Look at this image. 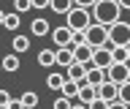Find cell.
<instances>
[{"label":"cell","instance_id":"obj_1","mask_svg":"<svg viewBox=\"0 0 130 109\" xmlns=\"http://www.w3.org/2000/svg\"><path fill=\"white\" fill-rule=\"evenodd\" d=\"M89 14H92V22L95 25H103V27H111L114 22H119V3L117 0H98L95 6L89 8Z\"/></svg>","mask_w":130,"mask_h":109},{"label":"cell","instance_id":"obj_2","mask_svg":"<svg viewBox=\"0 0 130 109\" xmlns=\"http://www.w3.org/2000/svg\"><path fill=\"white\" fill-rule=\"evenodd\" d=\"M89 25H92V14H89V8L73 6V8L65 14V27H71L73 33H84Z\"/></svg>","mask_w":130,"mask_h":109},{"label":"cell","instance_id":"obj_3","mask_svg":"<svg viewBox=\"0 0 130 109\" xmlns=\"http://www.w3.org/2000/svg\"><path fill=\"white\" fill-rule=\"evenodd\" d=\"M84 44H89L92 49H98V46H108V27L92 22V25L84 30Z\"/></svg>","mask_w":130,"mask_h":109},{"label":"cell","instance_id":"obj_4","mask_svg":"<svg viewBox=\"0 0 130 109\" xmlns=\"http://www.w3.org/2000/svg\"><path fill=\"white\" fill-rule=\"evenodd\" d=\"M127 44H130V25L119 19L108 27V46H127Z\"/></svg>","mask_w":130,"mask_h":109},{"label":"cell","instance_id":"obj_5","mask_svg":"<svg viewBox=\"0 0 130 109\" xmlns=\"http://www.w3.org/2000/svg\"><path fill=\"white\" fill-rule=\"evenodd\" d=\"M106 76H108V82H114V84L130 82V63H111V66L106 68Z\"/></svg>","mask_w":130,"mask_h":109},{"label":"cell","instance_id":"obj_6","mask_svg":"<svg viewBox=\"0 0 130 109\" xmlns=\"http://www.w3.org/2000/svg\"><path fill=\"white\" fill-rule=\"evenodd\" d=\"M98 98L106 101V104H114V101L119 98V84H114V82H108V79H106V82L98 87Z\"/></svg>","mask_w":130,"mask_h":109},{"label":"cell","instance_id":"obj_7","mask_svg":"<svg viewBox=\"0 0 130 109\" xmlns=\"http://www.w3.org/2000/svg\"><path fill=\"white\" fill-rule=\"evenodd\" d=\"M114 63V57H111V49L108 46H98V49H92V66H98V68H108Z\"/></svg>","mask_w":130,"mask_h":109},{"label":"cell","instance_id":"obj_8","mask_svg":"<svg viewBox=\"0 0 130 109\" xmlns=\"http://www.w3.org/2000/svg\"><path fill=\"white\" fill-rule=\"evenodd\" d=\"M71 52H73V63H81V66L92 63V46L89 44H76V46H71Z\"/></svg>","mask_w":130,"mask_h":109},{"label":"cell","instance_id":"obj_9","mask_svg":"<svg viewBox=\"0 0 130 109\" xmlns=\"http://www.w3.org/2000/svg\"><path fill=\"white\" fill-rule=\"evenodd\" d=\"M49 35H52V41H54L57 46H71V41H73V30H71V27H65V25L54 27Z\"/></svg>","mask_w":130,"mask_h":109},{"label":"cell","instance_id":"obj_10","mask_svg":"<svg viewBox=\"0 0 130 109\" xmlns=\"http://www.w3.org/2000/svg\"><path fill=\"white\" fill-rule=\"evenodd\" d=\"M106 79H108V76H106V71H103V68L92 66V63L87 66V76H84V82H87V84H92V87H100Z\"/></svg>","mask_w":130,"mask_h":109},{"label":"cell","instance_id":"obj_11","mask_svg":"<svg viewBox=\"0 0 130 109\" xmlns=\"http://www.w3.org/2000/svg\"><path fill=\"white\" fill-rule=\"evenodd\" d=\"M95 98H98V87H92V84H87V82H81V84H79V95H76V101H79V104H84V106H89Z\"/></svg>","mask_w":130,"mask_h":109},{"label":"cell","instance_id":"obj_12","mask_svg":"<svg viewBox=\"0 0 130 109\" xmlns=\"http://www.w3.org/2000/svg\"><path fill=\"white\" fill-rule=\"evenodd\" d=\"M84 76H87V66H81V63H71V66L65 68V79H71L76 84L84 82Z\"/></svg>","mask_w":130,"mask_h":109},{"label":"cell","instance_id":"obj_13","mask_svg":"<svg viewBox=\"0 0 130 109\" xmlns=\"http://www.w3.org/2000/svg\"><path fill=\"white\" fill-rule=\"evenodd\" d=\"M52 33V25H49V19L38 17V19H32L30 22V35H35V38H43V35Z\"/></svg>","mask_w":130,"mask_h":109},{"label":"cell","instance_id":"obj_14","mask_svg":"<svg viewBox=\"0 0 130 109\" xmlns=\"http://www.w3.org/2000/svg\"><path fill=\"white\" fill-rule=\"evenodd\" d=\"M73 63V52L71 46H54V66H71Z\"/></svg>","mask_w":130,"mask_h":109},{"label":"cell","instance_id":"obj_15","mask_svg":"<svg viewBox=\"0 0 130 109\" xmlns=\"http://www.w3.org/2000/svg\"><path fill=\"white\" fill-rule=\"evenodd\" d=\"M73 8V0H49V11H54V14H68Z\"/></svg>","mask_w":130,"mask_h":109},{"label":"cell","instance_id":"obj_16","mask_svg":"<svg viewBox=\"0 0 130 109\" xmlns=\"http://www.w3.org/2000/svg\"><path fill=\"white\" fill-rule=\"evenodd\" d=\"M0 66H3V71H8V74H16L19 71V55H6V57L0 60Z\"/></svg>","mask_w":130,"mask_h":109},{"label":"cell","instance_id":"obj_17","mask_svg":"<svg viewBox=\"0 0 130 109\" xmlns=\"http://www.w3.org/2000/svg\"><path fill=\"white\" fill-rule=\"evenodd\" d=\"M11 46H14V55H24L30 49V35H14Z\"/></svg>","mask_w":130,"mask_h":109},{"label":"cell","instance_id":"obj_18","mask_svg":"<svg viewBox=\"0 0 130 109\" xmlns=\"http://www.w3.org/2000/svg\"><path fill=\"white\" fill-rule=\"evenodd\" d=\"M65 84V74H60V71H52V74L46 76V87L49 90H62Z\"/></svg>","mask_w":130,"mask_h":109},{"label":"cell","instance_id":"obj_19","mask_svg":"<svg viewBox=\"0 0 130 109\" xmlns=\"http://www.w3.org/2000/svg\"><path fill=\"white\" fill-rule=\"evenodd\" d=\"M65 95V98H71V101H76V95H79V84L76 82H71V79H65V84H62V90H60Z\"/></svg>","mask_w":130,"mask_h":109},{"label":"cell","instance_id":"obj_20","mask_svg":"<svg viewBox=\"0 0 130 109\" xmlns=\"http://www.w3.org/2000/svg\"><path fill=\"white\" fill-rule=\"evenodd\" d=\"M3 27H6V30H11V33H16V30H19V14H16V11L6 14V19H3Z\"/></svg>","mask_w":130,"mask_h":109},{"label":"cell","instance_id":"obj_21","mask_svg":"<svg viewBox=\"0 0 130 109\" xmlns=\"http://www.w3.org/2000/svg\"><path fill=\"white\" fill-rule=\"evenodd\" d=\"M38 63L46 66V68H52V66H54V49H41L38 52Z\"/></svg>","mask_w":130,"mask_h":109},{"label":"cell","instance_id":"obj_22","mask_svg":"<svg viewBox=\"0 0 130 109\" xmlns=\"http://www.w3.org/2000/svg\"><path fill=\"white\" fill-rule=\"evenodd\" d=\"M22 106L24 109H32V106H38V93H32V90H27V93H22Z\"/></svg>","mask_w":130,"mask_h":109},{"label":"cell","instance_id":"obj_23","mask_svg":"<svg viewBox=\"0 0 130 109\" xmlns=\"http://www.w3.org/2000/svg\"><path fill=\"white\" fill-rule=\"evenodd\" d=\"M114 63H127V46H108Z\"/></svg>","mask_w":130,"mask_h":109},{"label":"cell","instance_id":"obj_24","mask_svg":"<svg viewBox=\"0 0 130 109\" xmlns=\"http://www.w3.org/2000/svg\"><path fill=\"white\" fill-rule=\"evenodd\" d=\"M32 8V0H14V11L22 17V14H27V11Z\"/></svg>","mask_w":130,"mask_h":109},{"label":"cell","instance_id":"obj_25","mask_svg":"<svg viewBox=\"0 0 130 109\" xmlns=\"http://www.w3.org/2000/svg\"><path fill=\"white\" fill-rule=\"evenodd\" d=\"M117 101H122L125 106H130V82L119 84V98H117Z\"/></svg>","mask_w":130,"mask_h":109},{"label":"cell","instance_id":"obj_26","mask_svg":"<svg viewBox=\"0 0 130 109\" xmlns=\"http://www.w3.org/2000/svg\"><path fill=\"white\" fill-rule=\"evenodd\" d=\"M71 106H73V101L65 98V95H60V98L54 101V106H52V109H71Z\"/></svg>","mask_w":130,"mask_h":109},{"label":"cell","instance_id":"obj_27","mask_svg":"<svg viewBox=\"0 0 130 109\" xmlns=\"http://www.w3.org/2000/svg\"><path fill=\"white\" fill-rule=\"evenodd\" d=\"M98 0H73V6H79V8H92Z\"/></svg>","mask_w":130,"mask_h":109},{"label":"cell","instance_id":"obj_28","mask_svg":"<svg viewBox=\"0 0 130 109\" xmlns=\"http://www.w3.org/2000/svg\"><path fill=\"white\" fill-rule=\"evenodd\" d=\"M8 101H11V93H8V90H3V87H0V106H6Z\"/></svg>","mask_w":130,"mask_h":109},{"label":"cell","instance_id":"obj_29","mask_svg":"<svg viewBox=\"0 0 130 109\" xmlns=\"http://www.w3.org/2000/svg\"><path fill=\"white\" fill-rule=\"evenodd\" d=\"M89 109H108V104H106V101H100V98H95L92 104H89Z\"/></svg>","mask_w":130,"mask_h":109},{"label":"cell","instance_id":"obj_30","mask_svg":"<svg viewBox=\"0 0 130 109\" xmlns=\"http://www.w3.org/2000/svg\"><path fill=\"white\" fill-rule=\"evenodd\" d=\"M6 109H24V106H22V101H19V98H11L6 104Z\"/></svg>","mask_w":130,"mask_h":109},{"label":"cell","instance_id":"obj_31","mask_svg":"<svg viewBox=\"0 0 130 109\" xmlns=\"http://www.w3.org/2000/svg\"><path fill=\"white\" fill-rule=\"evenodd\" d=\"M32 8H38V11L49 8V0H32Z\"/></svg>","mask_w":130,"mask_h":109},{"label":"cell","instance_id":"obj_32","mask_svg":"<svg viewBox=\"0 0 130 109\" xmlns=\"http://www.w3.org/2000/svg\"><path fill=\"white\" fill-rule=\"evenodd\" d=\"M108 109H130V106H125L122 101H114V104H108Z\"/></svg>","mask_w":130,"mask_h":109},{"label":"cell","instance_id":"obj_33","mask_svg":"<svg viewBox=\"0 0 130 109\" xmlns=\"http://www.w3.org/2000/svg\"><path fill=\"white\" fill-rule=\"evenodd\" d=\"M117 3H119L122 11H130V0H117Z\"/></svg>","mask_w":130,"mask_h":109},{"label":"cell","instance_id":"obj_34","mask_svg":"<svg viewBox=\"0 0 130 109\" xmlns=\"http://www.w3.org/2000/svg\"><path fill=\"white\" fill-rule=\"evenodd\" d=\"M71 109H89V106H84V104H79V101H73V106Z\"/></svg>","mask_w":130,"mask_h":109},{"label":"cell","instance_id":"obj_35","mask_svg":"<svg viewBox=\"0 0 130 109\" xmlns=\"http://www.w3.org/2000/svg\"><path fill=\"white\" fill-rule=\"evenodd\" d=\"M3 19H6V11H0V25H3Z\"/></svg>","mask_w":130,"mask_h":109},{"label":"cell","instance_id":"obj_36","mask_svg":"<svg viewBox=\"0 0 130 109\" xmlns=\"http://www.w3.org/2000/svg\"><path fill=\"white\" fill-rule=\"evenodd\" d=\"M127 63H130V44H127Z\"/></svg>","mask_w":130,"mask_h":109},{"label":"cell","instance_id":"obj_37","mask_svg":"<svg viewBox=\"0 0 130 109\" xmlns=\"http://www.w3.org/2000/svg\"><path fill=\"white\" fill-rule=\"evenodd\" d=\"M127 25H130V17H127Z\"/></svg>","mask_w":130,"mask_h":109},{"label":"cell","instance_id":"obj_38","mask_svg":"<svg viewBox=\"0 0 130 109\" xmlns=\"http://www.w3.org/2000/svg\"><path fill=\"white\" fill-rule=\"evenodd\" d=\"M0 71H3V66H0Z\"/></svg>","mask_w":130,"mask_h":109},{"label":"cell","instance_id":"obj_39","mask_svg":"<svg viewBox=\"0 0 130 109\" xmlns=\"http://www.w3.org/2000/svg\"><path fill=\"white\" fill-rule=\"evenodd\" d=\"M0 109H6V106H0Z\"/></svg>","mask_w":130,"mask_h":109}]
</instances>
